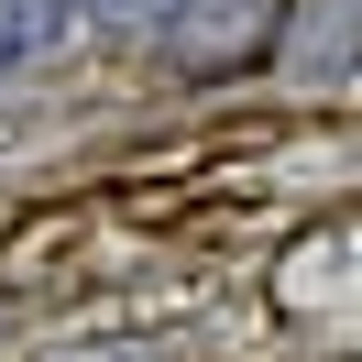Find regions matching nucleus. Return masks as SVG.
<instances>
[{
	"label": "nucleus",
	"instance_id": "f257e3e1",
	"mask_svg": "<svg viewBox=\"0 0 362 362\" xmlns=\"http://www.w3.org/2000/svg\"><path fill=\"white\" fill-rule=\"evenodd\" d=\"M154 45L176 77H242L274 55V0H187V11L154 23Z\"/></svg>",
	"mask_w": 362,
	"mask_h": 362
},
{
	"label": "nucleus",
	"instance_id": "f03ea898",
	"mask_svg": "<svg viewBox=\"0 0 362 362\" xmlns=\"http://www.w3.org/2000/svg\"><path fill=\"white\" fill-rule=\"evenodd\" d=\"M286 77H340L362 66V0H274V55Z\"/></svg>",
	"mask_w": 362,
	"mask_h": 362
},
{
	"label": "nucleus",
	"instance_id": "7ed1b4c3",
	"mask_svg": "<svg viewBox=\"0 0 362 362\" xmlns=\"http://www.w3.org/2000/svg\"><path fill=\"white\" fill-rule=\"evenodd\" d=\"M88 33V0H0V77H33Z\"/></svg>",
	"mask_w": 362,
	"mask_h": 362
},
{
	"label": "nucleus",
	"instance_id": "20e7f679",
	"mask_svg": "<svg viewBox=\"0 0 362 362\" xmlns=\"http://www.w3.org/2000/svg\"><path fill=\"white\" fill-rule=\"evenodd\" d=\"M165 11H187V0H88V23H110V33H154Z\"/></svg>",
	"mask_w": 362,
	"mask_h": 362
}]
</instances>
